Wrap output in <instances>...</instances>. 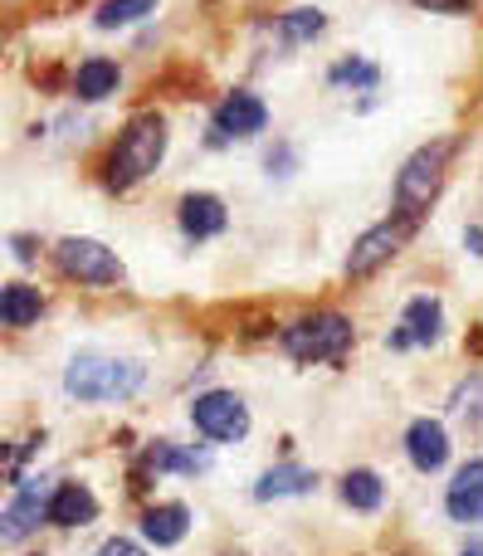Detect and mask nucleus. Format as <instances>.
Masks as SVG:
<instances>
[{
  "label": "nucleus",
  "mask_w": 483,
  "mask_h": 556,
  "mask_svg": "<svg viewBox=\"0 0 483 556\" xmlns=\"http://www.w3.org/2000/svg\"><path fill=\"white\" fill-rule=\"evenodd\" d=\"M162 156H166V123L156 113H137L132 123L123 127V137H117L113 156H107V186L127 191V186H137L142 176H152L156 166H162Z\"/></svg>",
  "instance_id": "1"
},
{
  "label": "nucleus",
  "mask_w": 483,
  "mask_h": 556,
  "mask_svg": "<svg viewBox=\"0 0 483 556\" xmlns=\"http://www.w3.org/2000/svg\"><path fill=\"white\" fill-rule=\"evenodd\" d=\"M449 156H455V142L445 137V142L420 147V152L401 166V176H396V211L406 215V220H420V215L430 211V201H435L440 186H445Z\"/></svg>",
  "instance_id": "2"
},
{
  "label": "nucleus",
  "mask_w": 483,
  "mask_h": 556,
  "mask_svg": "<svg viewBox=\"0 0 483 556\" xmlns=\"http://www.w3.org/2000/svg\"><path fill=\"white\" fill-rule=\"evenodd\" d=\"M64 386L78 401H127L142 386V366L107 362V356H74L64 371Z\"/></svg>",
  "instance_id": "3"
},
{
  "label": "nucleus",
  "mask_w": 483,
  "mask_h": 556,
  "mask_svg": "<svg viewBox=\"0 0 483 556\" xmlns=\"http://www.w3.org/2000/svg\"><path fill=\"white\" fill-rule=\"evenodd\" d=\"M352 346V323L342 313H313L283 327V352L293 362H342Z\"/></svg>",
  "instance_id": "4"
},
{
  "label": "nucleus",
  "mask_w": 483,
  "mask_h": 556,
  "mask_svg": "<svg viewBox=\"0 0 483 556\" xmlns=\"http://www.w3.org/2000/svg\"><path fill=\"white\" fill-rule=\"evenodd\" d=\"M191 420H195V430H201L205 440H220V444L244 440V434H250V410H244V401L234 391H205V395H195Z\"/></svg>",
  "instance_id": "5"
},
{
  "label": "nucleus",
  "mask_w": 483,
  "mask_h": 556,
  "mask_svg": "<svg viewBox=\"0 0 483 556\" xmlns=\"http://www.w3.org/2000/svg\"><path fill=\"white\" fill-rule=\"evenodd\" d=\"M54 260H59V269H64L68 278H78V283L107 288V283H117V278H123L117 254L107 250V244H98V240H59Z\"/></svg>",
  "instance_id": "6"
},
{
  "label": "nucleus",
  "mask_w": 483,
  "mask_h": 556,
  "mask_svg": "<svg viewBox=\"0 0 483 556\" xmlns=\"http://www.w3.org/2000/svg\"><path fill=\"white\" fill-rule=\"evenodd\" d=\"M410 230H416V220H406V215H396V220H381L377 230H367L357 244H352V254H347V274H352V278L377 274L381 264L396 260V254H401V244L410 240Z\"/></svg>",
  "instance_id": "7"
},
{
  "label": "nucleus",
  "mask_w": 483,
  "mask_h": 556,
  "mask_svg": "<svg viewBox=\"0 0 483 556\" xmlns=\"http://www.w3.org/2000/svg\"><path fill=\"white\" fill-rule=\"evenodd\" d=\"M264 123H269V108L259 103L254 93H230L220 108H215L211 117V142L225 147V142H244V137L264 132Z\"/></svg>",
  "instance_id": "8"
},
{
  "label": "nucleus",
  "mask_w": 483,
  "mask_h": 556,
  "mask_svg": "<svg viewBox=\"0 0 483 556\" xmlns=\"http://www.w3.org/2000/svg\"><path fill=\"white\" fill-rule=\"evenodd\" d=\"M54 493L59 489H49V479H29L25 489L10 498V508H5V528H0V538L5 542H25L29 532L39 528V518H49V503H54Z\"/></svg>",
  "instance_id": "9"
},
{
  "label": "nucleus",
  "mask_w": 483,
  "mask_h": 556,
  "mask_svg": "<svg viewBox=\"0 0 483 556\" xmlns=\"http://www.w3.org/2000/svg\"><path fill=\"white\" fill-rule=\"evenodd\" d=\"M440 327H445V307H440L435 298H410L401 327L391 332V346H396V352H406V346H430L440 337Z\"/></svg>",
  "instance_id": "10"
},
{
  "label": "nucleus",
  "mask_w": 483,
  "mask_h": 556,
  "mask_svg": "<svg viewBox=\"0 0 483 556\" xmlns=\"http://www.w3.org/2000/svg\"><path fill=\"white\" fill-rule=\"evenodd\" d=\"M406 454H410V464H416L420 473L445 469V459H449V434H445V425H440V420H416V425L406 430Z\"/></svg>",
  "instance_id": "11"
},
{
  "label": "nucleus",
  "mask_w": 483,
  "mask_h": 556,
  "mask_svg": "<svg viewBox=\"0 0 483 556\" xmlns=\"http://www.w3.org/2000/svg\"><path fill=\"white\" fill-rule=\"evenodd\" d=\"M445 508L455 522H483V459H469L455 473V483L445 493Z\"/></svg>",
  "instance_id": "12"
},
{
  "label": "nucleus",
  "mask_w": 483,
  "mask_h": 556,
  "mask_svg": "<svg viewBox=\"0 0 483 556\" xmlns=\"http://www.w3.org/2000/svg\"><path fill=\"white\" fill-rule=\"evenodd\" d=\"M181 230L191 235V240H211V235H220L225 230L220 195H205V191L186 195V201H181Z\"/></svg>",
  "instance_id": "13"
},
{
  "label": "nucleus",
  "mask_w": 483,
  "mask_h": 556,
  "mask_svg": "<svg viewBox=\"0 0 483 556\" xmlns=\"http://www.w3.org/2000/svg\"><path fill=\"white\" fill-rule=\"evenodd\" d=\"M98 518V498L84 489V483H59L54 503H49V522L59 528H84V522Z\"/></svg>",
  "instance_id": "14"
},
{
  "label": "nucleus",
  "mask_w": 483,
  "mask_h": 556,
  "mask_svg": "<svg viewBox=\"0 0 483 556\" xmlns=\"http://www.w3.org/2000/svg\"><path fill=\"white\" fill-rule=\"evenodd\" d=\"M186 528H191V513H186L181 503H162V508H152L142 518V538L152 542V547H176V542L186 538Z\"/></svg>",
  "instance_id": "15"
},
{
  "label": "nucleus",
  "mask_w": 483,
  "mask_h": 556,
  "mask_svg": "<svg viewBox=\"0 0 483 556\" xmlns=\"http://www.w3.org/2000/svg\"><path fill=\"white\" fill-rule=\"evenodd\" d=\"M39 313H45V298H39V288L10 283L5 293H0V323H5V327H29V323H39Z\"/></svg>",
  "instance_id": "16"
},
{
  "label": "nucleus",
  "mask_w": 483,
  "mask_h": 556,
  "mask_svg": "<svg viewBox=\"0 0 483 556\" xmlns=\"http://www.w3.org/2000/svg\"><path fill=\"white\" fill-rule=\"evenodd\" d=\"M313 469H298V464H283V469H269L259 479V489H254V498H293V493H308L313 489Z\"/></svg>",
  "instance_id": "17"
},
{
  "label": "nucleus",
  "mask_w": 483,
  "mask_h": 556,
  "mask_svg": "<svg viewBox=\"0 0 483 556\" xmlns=\"http://www.w3.org/2000/svg\"><path fill=\"white\" fill-rule=\"evenodd\" d=\"M117 78H123V74H117L113 59H88V64L74 74V93L88 98V103H98V98L117 93Z\"/></svg>",
  "instance_id": "18"
},
{
  "label": "nucleus",
  "mask_w": 483,
  "mask_h": 556,
  "mask_svg": "<svg viewBox=\"0 0 483 556\" xmlns=\"http://www.w3.org/2000/svg\"><path fill=\"white\" fill-rule=\"evenodd\" d=\"M342 498H347V508H357V513H377L381 508V479L371 469H352L347 479H342Z\"/></svg>",
  "instance_id": "19"
},
{
  "label": "nucleus",
  "mask_w": 483,
  "mask_h": 556,
  "mask_svg": "<svg viewBox=\"0 0 483 556\" xmlns=\"http://www.w3.org/2000/svg\"><path fill=\"white\" fill-rule=\"evenodd\" d=\"M147 469H156V473H201V454H186V450H176V444H152V450H147Z\"/></svg>",
  "instance_id": "20"
},
{
  "label": "nucleus",
  "mask_w": 483,
  "mask_h": 556,
  "mask_svg": "<svg viewBox=\"0 0 483 556\" xmlns=\"http://www.w3.org/2000/svg\"><path fill=\"white\" fill-rule=\"evenodd\" d=\"M156 0H103L98 5V29H123V25H137L142 15H152Z\"/></svg>",
  "instance_id": "21"
},
{
  "label": "nucleus",
  "mask_w": 483,
  "mask_h": 556,
  "mask_svg": "<svg viewBox=\"0 0 483 556\" xmlns=\"http://www.w3.org/2000/svg\"><path fill=\"white\" fill-rule=\"evenodd\" d=\"M279 35L289 39V45H308V39L322 35V10H289V15L279 20Z\"/></svg>",
  "instance_id": "22"
},
{
  "label": "nucleus",
  "mask_w": 483,
  "mask_h": 556,
  "mask_svg": "<svg viewBox=\"0 0 483 556\" xmlns=\"http://www.w3.org/2000/svg\"><path fill=\"white\" fill-rule=\"evenodd\" d=\"M332 84H357V88H371L377 84V64H361V59H347V64L332 68Z\"/></svg>",
  "instance_id": "23"
},
{
  "label": "nucleus",
  "mask_w": 483,
  "mask_h": 556,
  "mask_svg": "<svg viewBox=\"0 0 483 556\" xmlns=\"http://www.w3.org/2000/svg\"><path fill=\"white\" fill-rule=\"evenodd\" d=\"M98 556H147V552L137 547V542H127V538H113V542H103V547H98Z\"/></svg>",
  "instance_id": "24"
},
{
  "label": "nucleus",
  "mask_w": 483,
  "mask_h": 556,
  "mask_svg": "<svg viewBox=\"0 0 483 556\" xmlns=\"http://www.w3.org/2000/svg\"><path fill=\"white\" fill-rule=\"evenodd\" d=\"M416 5H425V10H445V15H459V10H469V0H416Z\"/></svg>",
  "instance_id": "25"
},
{
  "label": "nucleus",
  "mask_w": 483,
  "mask_h": 556,
  "mask_svg": "<svg viewBox=\"0 0 483 556\" xmlns=\"http://www.w3.org/2000/svg\"><path fill=\"white\" fill-rule=\"evenodd\" d=\"M459 556H483V538H469V542H465V552H459Z\"/></svg>",
  "instance_id": "26"
},
{
  "label": "nucleus",
  "mask_w": 483,
  "mask_h": 556,
  "mask_svg": "<svg viewBox=\"0 0 483 556\" xmlns=\"http://www.w3.org/2000/svg\"><path fill=\"white\" fill-rule=\"evenodd\" d=\"M465 240H469V244H474V254H483V230H469V235H465Z\"/></svg>",
  "instance_id": "27"
}]
</instances>
